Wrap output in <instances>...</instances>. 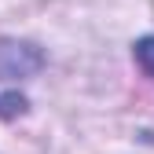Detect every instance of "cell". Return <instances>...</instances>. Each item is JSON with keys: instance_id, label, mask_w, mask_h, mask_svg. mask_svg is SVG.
<instances>
[{"instance_id": "obj_1", "label": "cell", "mask_w": 154, "mask_h": 154, "mask_svg": "<svg viewBox=\"0 0 154 154\" xmlns=\"http://www.w3.org/2000/svg\"><path fill=\"white\" fill-rule=\"evenodd\" d=\"M41 70V51L29 44H15V41H0V114H22L26 99L18 92V81H26Z\"/></svg>"}, {"instance_id": "obj_2", "label": "cell", "mask_w": 154, "mask_h": 154, "mask_svg": "<svg viewBox=\"0 0 154 154\" xmlns=\"http://www.w3.org/2000/svg\"><path fill=\"white\" fill-rule=\"evenodd\" d=\"M136 63L147 77H154V37H143V41L136 44Z\"/></svg>"}]
</instances>
